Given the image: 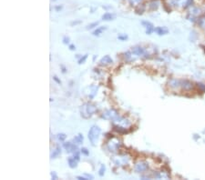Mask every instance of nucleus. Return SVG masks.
I'll list each match as a JSON object with an SVG mask.
<instances>
[{"label": "nucleus", "instance_id": "0eeeda50", "mask_svg": "<svg viewBox=\"0 0 205 180\" xmlns=\"http://www.w3.org/2000/svg\"><path fill=\"white\" fill-rule=\"evenodd\" d=\"M141 25L146 28V34L151 35L152 32H154L155 27H154V26H153L151 22H149V21H142V22H141Z\"/></svg>", "mask_w": 205, "mask_h": 180}, {"label": "nucleus", "instance_id": "39448f33", "mask_svg": "<svg viewBox=\"0 0 205 180\" xmlns=\"http://www.w3.org/2000/svg\"><path fill=\"white\" fill-rule=\"evenodd\" d=\"M134 169L137 173H144L149 169V164L146 161H139V162L135 165Z\"/></svg>", "mask_w": 205, "mask_h": 180}, {"label": "nucleus", "instance_id": "c9c22d12", "mask_svg": "<svg viewBox=\"0 0 205 180\" xmlns=\"http://www.w3.org/2000/svg\"><path fill=\"white\" fill-rule=\"evenodd\" d=\"M85 177H88V179H93V176H91V175H88V174H85Z\"/></svg>", "mask_w": 205, "mask_h": 180}, {"label": "nucleus", "instance_id": "2f4dec72", "mask_svg": "<svg viewBox=\"0 0 205 180\" xmlns=\"http://www.w3.org/2000/svg\"><path fill=\"white\" fill-rule=\"evenodd\" d=\"M63 43L65 45L69 44V38H68V36H64V38H63Z\"/></svg>", "mask_w": 205, "mask_h": 180}, {"label": "nucleus", "instance_id": "4be33fe9", "mask_svg": "<svg viewBox=\"0 0 205 180\" xmlns=\"http://www.w3.org/2000/svg\"><path fill=\"white\" fill-rule=\"evenodd\" d=\"M57 137H58V139L59 141H64V140L67 138V136H66V134H64V133H60V134H58Z\"/></svg>", "mask_w": 205, "mask_h": 180}, {"label": "nucleus", "instance_id": "1a4fd4ad", "mask_svg": "<svg viewBox=\"0 0 205 180\" xmlns=\"http://www.w3.org/2000/svg\"><path fill=\"white\" fill-rule=\"evenodd\" d=\"M113 63V59L111 58L109 55H107V56L103 57L100 61V66H102V67H105V66H109V65H111Z\"/></svg>", "mask_w": 205, "mask_h": 180}, {"label": "nucleus", "instance_id": "4468645a", "mask_svg": "<svg viewBox=\"0 0 205 180\" xmlns=\"http://www.w3.org/2000/svg\"><path fill=\"white\" fill-rule=\"evenodd\" d=\"M114 18H115V15L111 13H105L104 15L102 16V20L104 21H110V20H113Z\"/></svg>", "mask_w": 205, "mask_h": 180}, {"label": "nucleus", "instance_id": "6ab92c4d", "mask_svg": "<svg viewBox=\"0 0 205 180\" xmlns=\"http://www.w3.org/2000/svg\"><path fill=\"white\" fill-rule=\"evenodd\" d=\"M149 7H150V9L152 11L157 10L158 7H159V2H158L157 0H153L152 2L149 4Z\"/></svg>", "mask_w": 205, "mask_h": 180}, {"label": "nucleus", "instance_id": "dca6fc26", "mask_svg": "<svg viewBox=\"0 0 205 180\" xmlns=\"http://www.w3.org/2000/svg\"><path fill=\"white\" fill-rule=\"evenodd\" d=\"M83 140H84V137H83V136L81 135V134H78V136H76L75 137L73 138L74 143H75V144H77V145H80V144H82V143H83Z\"/></svg>", "mask_w": 205, "mask_h": 180}, {"label": "nucleus", "instance_id": "f257e3e1", "mask_svg": "<svg viewBox=\"0 0 205 180\" xmlns=\"http://www.w3.org/2000/svg\"><path fill=\"white\" fill-rule=\"evenodd\" d=\"M97 111V107L95 104L93 103H90V102H88V103H85L83 104L81 107H80V114H81V117L83 118H90L93 115H94Z\"/></svg>", "mask_w": 205, "mask_h": 180}, {"label": "nucleus", "instance_id": "72a5a7b5", "mask_svg": "<svg viewBox=\"0 0 205 180\" xmlns=\"http://www.w3.org/2000/svg\"><path fill=\"white\" fill-rule=\"evenodd\" d=\"M77 179H78V180H88V177H80V176L77 177Z\"/></svg>", "mask_w": 205, "mask_h": 180}, {"label": "nucleus", "instance_id": "ddd939ff", "mask_svg": "<svg viewBox=\"0 0 205 180\" xmlns=\"http://www.w3.org/2000/svg\"><path fill=\"white\" fill-rule=\"evenodd\" d=\"M78 161L74 158V156H70L68 158V163L70 168H76L78 167Z\"/></svg>", "mask_w": 205, "mask_h": 180}, {"label": "nucleus", "instance_id": "7ed1b4c3", "mask_svg": "<svg viewBox=\"0 0 205 180\" xmlns=\"http://www.w3.org/2000/svg\"><path fill=\"white\" fill-rule=\"evenodd\" d=\"M118 117H119V114L115 109H108L101 115V118L106 119V120H112V121H114Z\"/></svg>", "mask_w": 205, "mask_h": 180}, {"label": "nucleus", "instance_id": "412c9836", "mask_svg": "<svg viewBox=\"0 0 205 180\" xmlns=\"http://www.w3.org/2000/svg\"><path fill=\"white\" fill-rule=\"evenodd\" d=\"M105 171H106V167L104 165H100V168L99 170V176L100 177H103L104 174H105Z\"/></svg>", "mask_w": 205, "mask_h": 180}, {"label": "nucleus", "instance_id": "9d476101", "mask_svg": "<svg viewBox=\"0 0 205 180\" xmlns=\"http://www.w3.org/2000/svg\"><path fill=\"white\" fill-rule=\"evenodd\" d=\"M132 54H134L135 56H142L145 54V50L141 47H135L132 48Z\"/></svg>", "mask_w": 205, "mask_h": 180}, {"label": "nucleus", "instance_id": "a878e982", "mask_svg": "<svg viewBox=\"0 0 205 180\" xmlns=\"http://www.w3.org/2000/svg\"><path fill=\"white\" fill-rule=\"evenodd\" d=\"M98 25H99V22H94V23H92V24L88 25L87 26V29H92V28H94L95 26H97Z\"/></svg>", "mask_w": 205, "mask_h": 180}, {"label": "nucleus", "instance_id": "f3484780", "mask_svg": "<svg viewBox=\"0 0 205 180\" xmlns=\"http://www.w3.org/2000/svg\"><path fill=\"white\" fill-rule=\"evenodd\" d=\"M113 129L116 131V132H118L119 134H126V133H128V130H127V128H125L123 127H120V126H114L113 127Z\"/></svg>", "mask_w": 205, "mask_h": 180}, {"label": "nucleus", "instance_id": "c85d7f7f", "mask_svg": "<svg viewBox=\"0 0 205 180\" xmlns=\"http://www.w3.org/2000/svg\"><path fill=\"white\" fill-rule=\"evenodd\" d=\"M80 151H81V153H82L83 155H85V156H88V155H90V152H88V150L87 148H85V147L81 148Z\"/></svg>", "mask_w": 205, "mask_h": 180}, {"label": "nucleus", "instance_id": "b1692460", "mask_svg": "<svg viewBox=\"0 0 205 180\" xmlns=\"http://www.w3.org/2000/svg\"><path fill=\"white\" fill-rule=\"evenodd\" d=\"M87 58H88V55H84L83 57H81L80 59H78V64L81 65V64H83V63H85V61L87 60Z\"/></svg>", "mask_w": 205, "mask_h": 180}, {"label": "nucleus", "instance_id": "393cba45", "mask_svg": "<svg viewBox=\"0 0 205 180\" xmlns=\"http://www.w3.org/2000/svg\"><path fill=\"white\" fill-rule=\"evenodd\" d=\"M129 1L131 6H137V5H139L141 2V0H129Z\"/></svg>", "mask_w": 205, "mask_h": 180}, {"label": "nucleus", "instance_id": "f03ea898", "mask_svg": "<svg viewBox=\"0 0 205 180\" xmlns=\"http://www.w3.org/2000/svg\"><path fill=\"white\" fill-rule=\"evenodd\" d=\"M100 132H101V129L100 128V127L92 126L90 127V131L88 133V139H90L92 146H95L98 140H99L100 136Z\"/></svg>", "mask_w": 205, "mask_h": 180}, {"label": "nucleus", "instance_id": "e433bc0d", "mask_svg": "<svg viewBox=\"0 0 205 180\" xmlns=\"http://www.w3.org/2000/svg\"><path fill=\"white\" fill-rule=\"evenodd\" d=\"M80 23H81V21H74V22L71 23V25H72V26H73V25H78V24H80Z\"/></svg>", "mask_w": 205, "mask_h": 180}, {"label": "nucleus", "instance_id": "6e6552de", "mask_svg": "<svg viewBox=\"0 0 205 180\" xmlns=\"http://www.w3.org/2000/svg\"><path fill=\"white\" fill-rule=\"evenodd\" d=\"M180 86L183 90L188 91V90L192 89L193 84H192V83L190 82V81H189V80H180Z\"/></svg>", "mask_w": 205, "mask_h": 180}, {"label": "nucleus", "instance_id": "473e14b6", "mask_svg": "<svg viewBox=\"0 0 205 180\" xmlns=\"http://www.w3.org/2000/svg\"><path fill=\"white\" fill-rule=\"evenodd\" d=\"M53 79H54V80H55L56 82H57L58 85H60V84H61V81H60V80L58 79V76H53Z\"/></svg>", "mask_w": 205, "mask_h": 180}, {"label": "nucleus", "instance_id": "c756f323", "mask_svg": "<svg viewBox=\"0 0 205 180\" xmlns=\"http://www.w3.org/2000/svg\"><path fill=\"white\" fill-rule=\"evenodd\" d=\"M50 175H51V177H52V179H54V180H57V179L58 178L57 173H56L55 171H52V172L50 173Z\"/></svg>", "mask_w": 205, "mask_h": 180}, {"label": "nucleus", "instance_id": "9b49d317", "mask_svg": "<svg viewBox=\"0 0 205 180\" xmlns=\"http://www.w3.org/2000/svg\"><path fill=\"white\" fill-rule=\"evenodd\" d=\"M154 32H156L159 36H163V35H166L169 33V30L164 26H158V27H155Z\"/></svg>", "mask_w": 205, "mask_h": 180}, {"label": "nucleus", "instance_id": "5701e85b", "mask_svg": "<svg viewBox=\"0 0 205 180\" xmlns=\"http://www.w3.org/2000/svg\"><path fill=\"white\" fill-rule=\"evenodd\" d=\"M197 86H198V88L200 89L201 92H202V93L205 92V84H202V83H198Z\"/></svg>", "mask_w": 205, "mask_h": 180}, {"label": "nucleus", "instance_id": "cd10ccee", "mask_svg": "<svg viewBox=\"0 0 205 180\" xmlns=\"http://www.w3.org/2000/svg\"><path fill=\"white\" fill-rule=\"evenodd\" d=\"M192 3H193V0H186V4L184 6V8H187V7H190L192 5Z\"/></svg>", "mask_w": 205, "mask_h": 180}, {"label": "nucleus", "instance_id": "f8f14e48", "mask_svg": "<svg viewBox=\"0 0 205 180\" xmlns=\"http://www.w3.org/2000/svg\"><path fill=\"white\" fill-rule=\"evenodd\" d=\"M169 86L172 88H177V87H180V80L179 79H175V78H171V79L169 81Z\"/></svg>", "mask_w": 205, "mask_h": 180}, {"label": "nucleus", "instance_id": "58836bf2", "mask_svg": "<svg viewBox=\"0 0 205 180\" xmlns=\"http://www.w3.org/2000/svg\"><path fill=\"white\" fill-rule=\"evenodd\" d=\"M53 1H55V0H53Z\"/></svg>", "mask_w": 205, "mask_h": 180}, {"label": "nucleus", "instance_id": "7c9ffc66", "mask_svg": "<svg viewBox=\"0 0 205 180\" xmlns=\"http://www.w3.org/2000/svg\"><path fill=\"white\" fill-rule=\"evenodd\" d=\"M74 158H75L76 160H78V161H80V153H78V151H76L75 153H74Z\"/></svg>", "mask_w": 205, "mask_h": 180}, {"label": "nucleus", "instance_id": "4c0bfd02", "mask_svg": "<svg viewBox=\"0 0 205 180\" xmlns=\"http://www.w3.org/2000/svg\"><path fill=\"white\" fill-rule=\"evenodd\" d=\"M61 8H62L61 6H60V7H56V10H58H58H60V9H61Z\"/></svg>", "mask_w": 205, "mask_h": 180}, {"label": "nucleus", "instance_id": "20e7f679", "mask_svg": "<svg viewBox=\"0 0 205 180\" xmlns=\"http://www.w3.org/2000/svg\"><path fill=\"white\" fill-rule=\"evenodd\" d=\"M120 145H121V143L119 139L115 137H112L111 139L109 140V142L108 143V148L110 152H116L117 150H119V148L120 147Z\"/></svg>", "mask_w": 205, "mask_h": 180}, {"label": "nucleus", "instance_id": "f704fd0d", "mask_svg": "<svg viewBox=\"0 0 205 180\" xmlns=\"http://www.w3.org/2000/svg\"><path fill=\"white\" fill-rule=\"evenodd\" d=\"M69 49H70V50H75L76 47L74 45H69Z\"/></svg>", "mask_w": 205, "mask_h": 180}, {"label": "nucleus", "instance_id": "aec40b11", "mask_svg": "<svg viewBox=\"0 0 205 180\" xmlns=\"http://www.w3.org/2000/svg\"><path fill=\"white\" fill-rule=\"evenodd\" d=\"M198 24L199 26L202 27V28L205 29V16H201L199 18V20H198Z\"/></svg>", "mask_w": 205, "mask_h": 180}, {"label": "nucleus", "instance_id": "a211bd4d", "mask_svg": "<svg viewBox=\"0 0 205 180\" xmlns=\"http://www.w3.org/2000/svg\"><path fill=\"white\" fill-rule=\"evenodd\" d=\"M60 154H61V148H60V146H57L53 150V153L51 154V158H57Z\"/></svg>", "mask_w": 205, "mask_h": 180}, {"label": "nucleus", "instance_id": "bb28decb", "mask_svg": "<svg viewBox=\"0 0 205 180\" xmlns=\"http://www.w3.org/2000/svg\"><path fill=\"white\" fill-rule=\"evenodd\" d=\"M118 39L121 40V41H125L128 39V36L127 35H119L118 36Z\"/></svg>", "mask_w": 205, "mask_h": 180}, {"label": "nucleus", "instance_id": "2eb2a0df", "mask_svg": "<svg viewBox=\"0 0 205 180\" xmlns=\"http://www.w3.org/2000/svg\"><path fill=\"white\" fill-rule=\"evenodd\" d=\"M106 29H107V27H105V26H100V27H98L97 29H95L94 31H93L92 35L99 36H100L102 33H103V31H105Z\"/></svg>", "mask_w": 205, "mask_h": 180}, {"label": "nucleus", "instance_id": "423d86ee", "mask_svg": "<svg viewBox=\"0 0 205 180\" xmlns=\"http://www.w3.org/2000/svg\"><path fill=\"white\" fill-rule=\"evenodd\" d=\"M63 147L67 150L68 153H75L76 151H78V146L77 144L71 142H65L63 144Z\"/></svg>", "mask_w": 205, "mask_h": 180}]
</instances>
